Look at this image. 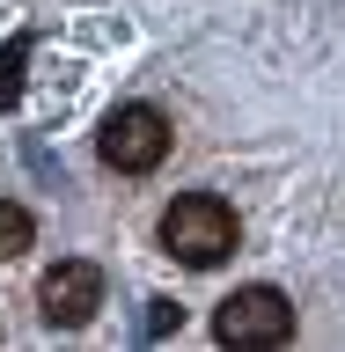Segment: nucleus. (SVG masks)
<instances>
[{
	"label": "nucleus",
	"mask_w": 345,
	"mask_h": 352,
	"mask_svg": "<svg viewBox=\"0 0 345 352\" xmlns=\"http://www.w3.org/2000/svg\"><path fill=\"white\" fill-rule=\"evenodd\" d=\"M236 242H242V228H236V206H228V198L184 191V198L162 206V250H169L176 264H191V272H213Z\"/></svg>",
	"instance_id": "obj_1"
},
{
	"label": "nucleus",
	"mask_w": 345,
	"mask_h": 352,
	"mask_svg": "<svg viewBox=\"0 0 345 352\" xmlns=\"http://www.w3.org/2000/svg\"><path fill=\"white\" fill-rule=\"evenodd\" d=\"M213 338L236 352H272L294 338V301L280 286H236L228 301L213 308Z\"/></svg>",
	"instance_id": "obj_2"
},
{
	"label": "nucleus",
	"mask_w": 345,
	"mask_h": 352,
	"mask_svg": "<svg viewBox=\"0 0 345 352\" xmlns=\"http://www.w3.org/2000/svg\"><path fill=\"white\" fill-rule=\"evenodd\" d=\"M96 154H103L118 176H147L162 169V154H169V118L154 103H118L96 132Z\"/></svg>",
	"instance_id": "obj_3"
},
{
	"label": "nucleus",
	"mask_w": 345,
	"mask_h": 352,
	"mask_svg": "<svg viewBox=\"0 0 345 352\" xmlns=\"http://www.w3.org/2000/svg\"><path fill=\"white\" fill-rule=\"evenodd\" d=\"M37 308H44V323H52V330H81L88 316L103 308V264L59 257V264L37 279Z\"/></svg>",
	"instance_id": "obj_4"
},
{
	"label": "nucleus",
	"mask_w": 345,
	"mask_h": 352,
	"mask_svg": "<svg viewBox=\"0 0 345 352\" xmlns=\"http://www.w3.org/2000/svg\"><path fill=\"white\" fill-rule=\"evenodd\" d=\"M37 242V220H30V206H15V198H0V264H15L22 250Z\"/></svg>",
	"instance_id": "obj_5"
},
{
	"label": "nucleus",
	"mask_w": 345,
	"mask_h": 352,
	"mask_svg": "<svg viewBox=\"0 0 345 352\" xmlns=\"http://www.w3.org/2000/svg\"><path fill=\"white\" fill-rule=\"evenodd\" d=\"M22 66H30V37H8L0 44V110L22 96Z\"/></svg>",
	"instance_id": "obj_6"
},
{
	"label": "nucleus",
	"mask_w": 345,
	"mask_h": 352,
	"mask_svg": "<svg viewBox=\"0 0 345 352\" xmlns=\"http://www.w3.org/2000/svg\"><path fill=\"white\" fill-rule=\"evenodd\" d=\"M176 323H184L176 301H147V338H162V330H176Z\"/></svg>",
	"instance_id": "obj_7"
}]
</instances>
